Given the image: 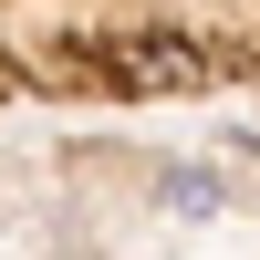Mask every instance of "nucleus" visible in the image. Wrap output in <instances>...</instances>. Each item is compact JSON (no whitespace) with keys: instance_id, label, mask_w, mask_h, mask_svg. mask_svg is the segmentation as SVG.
<instances>
[{"instance_id":"obj_1","label":"nucleus","mask_w":260,"mask_h":260,"mask_svg":"<svg viewBox=\"0 0 260 260\" xmlns=\"http://www.w3.org/2000/svg\"><path fill=\"white\" fill-rule=\"evenodd\" d=\"M260 83V0H0V104Z\"/></svg>"}]
</instances>
